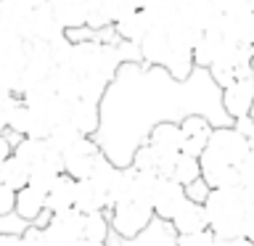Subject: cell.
<instances>
[{
    "instance_id": "10",
    "label": "cell",
    "mask_w": 254,
    "mask_h": 246,
    "mask_svg": "<svg viewBox=\"0 0 254 246\" xmlns=\"http://www.w3.org/2000/svg\"><path fill=\"white\" fill-rule=\"evenodd\" d=\"M66 35V29L59 24V19L53 16L51 5L35 8V16H32V43H48L53 45L56 40H61Z\"/></svg>"
},
{
    "instance_id": "21",
    "label": "cell",
    "mask_w": 254,
    "mask_h": 246,
    "mask_svg": "<svg viewBox=\"0 0 254 246\" xmlns=\"http://www.w3.org/2000/svg\"><path fill=\"white\" fill-rule=\"evenodd\" d=\"M79 138H85V132L79 130V127L69 119V122H61V124H56V127H53V132H51V138H48V143H51L56 151L66 154V151L74 146Z\"/></svg>"
},
{
    "instance_id": "36",
    "label": "cell",
    "mask_w": 254,
    "mask_h": 246,
    "mask_svg": "<svg viewBox=\"0 0 254 246\" xmlns=\"http://www.w3.org/2000/svg\"><path fill=\"white\" fill-rule=\"evenodd\" d=\"M244 204H246V212L254 214V188H244Z\"/></svg>"
},
{
    "instance_id": "3",
    "label": "cell",
    "mask_w": 254,
    "mask_h": 246,
    "mask_svg": "<svg viewBox=\"0 0 254 246\" xmlns=\"http://www.w3.org/2000/svg\"><path fill=\"white\" fill-rule=\"evenodd\" d=\"M103 154L101 143L95 140V135H85L64 154V170H66L74 180H85L93 175V167Z\"/></svg>"
},
{
    "instance_id": "8",
    "label": "cell",
    "mask_w": 254,
    "mask_h": 246,
    "mask_svg": "<svg viewBox=\"0 0 254 246\" xmlns=\"http://www.w3.org/2000/svg\"><path fill=\"white\" fill-rule=\"evenodd\" d=\"M148 143L159 151V156H180L183 154V127L175 119H164L151 127Z\"/></svg>"
},
{
    "instance_id": "32",
    "label": "cell",
    "mask_w": 254,
    "mask_h": 246,
    "mask_svg": "<svg viewBox=\"0 0 254 246\" xmlns=\"http://www.w3.org/2000/svg\"><path fill=\"white\" fill-rule=\"evenodd\" d=\"M66 37H69L74 45H79V43H90V40H98V32L90 29V27H74V29H66Z\"/></svg>"
},
{
    "instance_id": "4",
    "label": "cell",
    "mask_w": 254,
    "mask_h": 246,
    "mask_svg": "<svg viewBox=\"0 0 254 246\" xmlns=\"http://www.w3.org/2000/svg\"><path fill=\"white\" fill-rule=\"evenodd\" d=\"M180 127H183V154L201 159V154L209 146L212 130H214L212 119L204 114H188L180 119Z\"/></svg>"
},
{
    "instance_id": "26",
    "label": "cell",
    "mask_w": 254,
    "mask_h": 246,
    "mask_svg": "<svg viewBox=\"0 0 254 246\" xmlns=\"http://www.w3.org/2000/svg\"><path fill=\"white\" fill-rule=\"evenodd\" d=\"M178 246H225L220 236H214L209 228L206 230H198V233H188V236H180L178 238Z\"/></svg>"
},
{
    "instance_id": "5",
    "label": "cell",
    "mask_w": 254,
    "mask_h": 246,
    "mask_svg": "<svg viewBox=\"0 0 254 246\" xmlns=\"http://www.w3.org/2000/svg\"><path fill=\"white\" fill-rule=\"evenodd\" d=\"M178 238L180 236H178V230L172 228L170 220L154 217V220H151V225L146 230H140L138 236H132V238L117 236L114 246H178Z\"/></svg>"
},
{
    "instance_id": "13",
    "label": "cell",
    "mask_w": 254,
    "mask_h": 246,
    "mask_svg": "<svg viewBox=\"0 0 254 246\" xmlns=\"http://www.w3.org/2000/svg\"><path fill=\"white\" fill-rule=\"evenodd\" d=\"M48 5L64 29L87 27V0H51Z\"/></svg>"
},
{
    "instance_id": "40",
    "label": "cell",
    "mask_w": 254,
    "mask_h": 246,
    "mask_svg": "<svg viewBox=\"0 0 254 246\" xmlns=\"http://www.w3.org/2000/svg\"><path fill=\"white\" fill-rule=\"evenodd\" d=\"M27 5H32V8H43V5H48L51 0H24Z\"/></svg>"
},
{
    "instance_id": "42",
    "label": "cell",
    "mask_w": 254,
    "mask_h": 246,
    "mask_svg": "<svg viewBox=\"0 0 254 246\" xmlns=\"http://www.w3.org/2000/svg\"><path fill=\"white\" fill-rule=\"evenodd\" d=\"M252 71H254V59H252Z\"/></svg>"
},
{
    "instance_id": "2",
    "label": "cell",
    "mask_w": 254,
    "mask_h": 246,
    "mask_svg": "<svg viewBox=\"0 0 254 246\" xmlns=\"http://www.w3.org/2000/svg\"><path fill=\"white\" fill-rule=\"evenodd\" d=\"M111 214V228L117 236L122 238H132L140 230H146L151 225V220L156 217L154 204L151 201H140V198H130V201H119L109 209Z\"/></svg>"
},
{
    "instance_id": "9",
    "label": "cell",
    "mask_w": 254,
    "mask_h": 246,
    "mask_svg": "<svg viewBox=\"0 0 254 246\" xmlns=\"http://www.w3.org/2000/svg\"><path fill=\"white\" fill-rule=\"evenodd\" d=\"M172 228L178 230V236H188V233H198V230L209 228V220H206V209L201 201H193V198H186L183 206L175 212V217L170 220Z\"/></svg>"
},
{
    "instance_id": "25",
    "label": "cell",
    "mask_w": 254,
    "mask_h": 246,
    "mask_svg": "<svg viewBox=\"0 0 254 246\" xmlns=\"http://www.w3.org/2000/svg\"><path fill=\"white\" fill-rule=\"evenodd\" d=\"M45 238H48V246H77L82 236H77L74 230L64 228L61 222L51 220V225L45 228Z\"/></svg>"
},
{
    "instance_id": "15",
    "label": "cell",
    "mask_w": 254,
    "mask_h": 246,
    "mask_svg": "<svg viewBox=\"0 0 254 246\" xmlns=\"http://www.w3.org/2000/svg\"><path fill=\"white\" fill-rule=\"evenodd\" d=\"M114 29H117L119 40H127V43H143V40L148 37V32H151L148 13L143 11V8H138V11L127 13L125 19H119L114 24Z\"/></svg>"
},
{
    "instance_id": "27",
    "label": "cell",
    "mask_w": 254,
    "mask_h": 246,
    "mask_svg": "<svg viewBox=\"0 0 254 246\" xmlns=\"http://www.w3.org/2000/svg\"><path fill=\"white\" fill-rule=\"evenodd\" d=\"M32 222H27L19 212H11V214H0V233H13V236H21Z\"/></svg>"
},
{
    "instance_id": "18",
    "label": "cell",
    "mask_w": 254,
    "mask_h": 246,
    "mask_svg": "<svg viewBox=\"0 0 254 246\" xmlns=\"http://www.w3.org/2000/svg\"><path fill=\"white\" fill-rule=\"evenodd\" d=\"M51 82L56 87V93H59L61 98H66L69 103H74L79 95H82V77L69 66H56V71L51 74Z\"/></svg>"
},
{
    "instance_id": "23",
    "label": "cell",
    "mask_w": 254,
    "mask_h": 246,
    "mask_svg": "<svg viewBox=\"0 0 254 246\" xmlns=\"http://www.w3.org/2000/svg\"><path fill=\"white\" fill-rule=\"evenodd\" d=\"M48 146H51V143H48V140H40V138H21L19 146L13 148V154L19 156L24 164H29V170H32L35 164H40V162L45 159Z\"/></svg>"
},
{
    "instance_id": "11",
    "label": "cell",
    "mask_w": 254,
    "mask_h": 246,
    "mask_svg": "<svg viewBox=\"0 0 254 246\" xmlns=\"http://www.w3.org/2000/svg\"><path fill=\"white\" fill-rule=\"evenodd\" d=\"M101 101L93 98H77L71 103V122H74L85 135H98L101 122H103V111Z\"/></svg>"
},
{
    "instance_id": "22",
    "label": "cell",
    "mask_w": 254,
    "mask_h": 246,
    "mask_svg": "<svg viewBox=\"0 0 254 246\" xmlns=\"http://www.w3.org/2000/svg\"><path fill=\"white\" fill-rule=\"evenodd\" d=\"M111 233H114V228H111L109 209L106 212H93V214H87V217H85V233H82V238H93V241H106L109 244Z\"/></svg>"
},
{
    "instance_id": "16",
    "label": "cell",
    "mask_w": 254,
    "mask_h": 246,
    "mask_svg": "<svg viewBox=\"0 0 254 246\" xmlns=\"http://www.w3.org/2000/svg\"><path fill=\"white\" fill-rule=\"evenodd\" d=\"M45 209H48V193L45 190H40L35 185H27V188L19 190V196H16V212H19L27 222H35Z\"/></svg>"
},
{
    "instance_id": "14",
    "label": "cell",
    "mask_w": 254,
    "mask_h": 246,
    "mask_svg": "<svg viewBox=\"0 0 254 246\" xmlns=\"http://www.w3.org/2000/svg\"><path fill=\"white\" fill-rule=\"evenodd\" d=\"M74 204H77V180L69 172H64L53 183V188L48 190V209L64 212V209H71Z\"/></svg>"
},
{
    "instance_id": "12",
    "label": "cell",
    "mask_w": 254,
    "mask_h": 246,
    "mask_svg": "<svg viewBox=\"0 0 254 246\" xmlns=\"http://www.w3.org/2000/svg\"><path fill=\"white\" fill-rule=\"evenodd\" d=\"M74 206L82 209L85 214L106 212V209H111V198L101 185H95L90 178H85V180H77V204Z\"/></svg>"
},
{
    "instance_id": "28",
    "label": "cell",
    "mask_w": 254,
    "mask_h": 246,
    "mask_svg": "<svg viewBox=\"0 0 254 246\" xmlns=\"http://www.w3.org/2000/svg\"><path fill=\"white\" fill-rule=\"evenodd\" d=\"M106 11L111 16V21H119V19H125L127 13H132V11H138V5L132 3V0H106Z\"/></svg>"
},
{
    "instance_id": "30",
    "label": "cell",
    "mask_w": 254,
    "mask_h": 246,
    "mask_svg": "<svg viewBox=\"0 0 254 246\" xmlns=\"http://www.w3.org/2000/svg\"><path fill=\"white\" fill-rule=\"evenodd\" d=\"M238 172H241V185L244 188H254V143H252L249 156L238 164Z\"/></svg>"
},
{
    "instance_id": "19",
    "label": "cell",
    "mask_w": 254,
    "mask_h": 246,
    "mask_svg": "<svg viewBox=\"0 0 254 246\" xmlns=\"http://www.w3.org/2000/svg\"><path fill=\"white\" fill-rule=\"evenodd\" d=\"M29 178H32V170L29 164H24L19 156H8L5 162H0V183L3 185H11L13 190H21L29 185Z\"/></svg>"
},
{
    "instance_id": "17",
    "label": "cell",
    "mask_w": 254,
    "mask_h": 246,
    "mask_svg": "<svg viewBox=\"0 0 254 246\" xmlns=\"http://www.w3.org/2000/svg\"><path fill=\"white\" fill-rule=\"evenodd\" d=\"M225 35L222 32H204V37L198 40V45L193 48V59L198 69H209L214 61L220 59L222 48H225Z\"/></svg>"
},
{
    "instance_id": "7",
    "label": "cell",
    "mask_w": 254,
    "mask_h": 246,
    "mask_svg": "<svg viewBox=\"0 0 254 246\" xmlns=\"http://www.w3.org/2000/svg\"><path fill=\"white\" fill-rule=\"evenodd\" d=\"M188 198V190L183 183L175 178H159V185L154 190V212L162 220H172L175 212L183 206V201Z\"/></svg>"
},
{
    "instance_id": "35",
    "label": "cell",
    "mask_w": 254,
    "mask_h": 246,
    "mask_svg": "<svg viewBox=\"0 0 254 246\" xmlns=\"http://www.w3.org/2000/svg\"><path fill=\"white\" fill-rule=\"evenodd\" d=\"M0 246H24L21 236H13V233H0Z\"/></svg>"
},
{
    "instance_id": "39",
    "label": "cell",
    "mask_w": 254,
    "mask_h": 246,
    "mask_svg": "<svg viewBox=\"0 0 254 246\" xmlns=\"http://www.w3.org/2000/svg\"><path fill=\"white\" fill-rule=\"evenodd\" d=\"M77 246H109L106 241H93V238H79Z\"/></svg>"
},
{
    "instance_id": "20",
    "label": "cell",
    "mask_w": 254,
    "mask_h": 246,
    "mask_svg": "<svg viewBox=\"0 0 254 246\" xmlns=\"http://www.w3.org/2000/svg\"><path fill=\"white\" fill-rule=\"evenodd\" d=\"M172 178L183 183V185H190V183L201 180L204 178V170H201V159L198 156H190V154H180L178 162H175V170H172Z\"/></svg>"
},
{
    "instance_id": "34",
    "label": "cell",
    "mask_w": 254,
    "mask_h": 246,
    "mask_svg": "<svg viewBox=\"0 0 254 246\" xmlns=\"http://www.w3.org/2000/svg\"><path fill=\"white\" fill-rule=\"evenodd\" d=\"M233 127H236L238 132H244L246 138H249V140L254 143V117H252V114H249V117H241V119H236V122H233Z\"/></svg>"
},
{
    "instance_id": "38",
    "label": "cell",
    "mask_w": 254,
    "mask_h": 246,
    "mask_svg": "<svg viewBox=\"0 0 254 246\" xmlns=\"http://www.w3.org/2000/svg\"><path fill=\"white\" fill-rule=\"evenodd\" d=\"M244 236L254 241V214H249V217H246V233H244Z\"/></svg>"
},
{
    "instance_id": "1",
    "label": "cell",
    "mask_w": 254,
    "mask_h": 246,
    "mask_svg": "<svg viewBox=\"0 0 254 246\" xmlns=\"http://www.w3.org/2000/svg\"><path fill=\"white\" fill-rule=\"evenodd\" d=\"M209 230L222 241H233L246 233V204H244V185L236 188H212L204 201Z\"/></svg>"
},
{
    "instance_id": "37",
    "label": "cell",
    "mask_w": 254,
    "mask_h": 246,
    "mask_svg": "<svg viewBox=\"0 0 254 246\" xmlns=\"http://www.w3.org/2000/svg\"><path fill=\"white\" fill-rule=\"evenodd\" d=\"M225 246H254V241L246 238V236H241V238H233V241H225Z\"/></svg>"
},
{
    "instance_id": "29",
    "label": "cell",
    "mask_w": 254,
    "mask_h": 246,
    "mask_svg": "<svg viewBox=\"0 0 254 246\" xmlns=\"http://www.w3.org/2000/svg\"><path fill=\"white\" fill-rule=\"evenodd\" d=\"M21 241L24 246H48V238H45V228H40V225H32L21 233Z\"/></svg>"
},
{
    "instance_id": "24",
    "label": "cell",
    "mask_w": 254,
    "mask_h": 246,
    "mask_svg": "<svg viewBox=\"0 0 254 246\" xmlns=\"http://www.w3.org/2000/svg\"><path fill=\"white\" fill-rule=\"evenodd\" d=\"M159 164H162V156H159V151L151 146V143H140L138 151L132 154V167L140 172H156L159 175Z\"/></svg>"
},
{
    "instance_id": "41",
    "label": "cell",
    "mask_w": 254,
    "mask_h": 246,
    "mask_svg": "<svg viewBox=\"0 0 254 246\" xmlns=\"http://www.w3.org/2000/svg\"><path fill=\"white\" fill-rule=\"evenodd\" d=\"M132 3L138 5V8H148L151 3H154V0H132Z\"/></svg>"
},
{
    "instance_id": "6",
    "label": "cell",
    "mask_w": 254,
    "mask_h": 246,
    "mask_svg": "<svg viewBox=\"0 0 254 246\" xmlns=\"http://www.w3.org/2000/svg\"><path fill=\"white\" fill-rule=\"evenodd\" d=\"M222 106L233 122L249 117L254 109V79H233L228 87H222Z\"/></svg>"
},
{
    "instance_id": "33",
    "label": "cell",
    "mask_w": 254,
    "mask_h": 246,
    "mask_svg": "<svg viewBox=\"0 0 254 246\" xmlns=\"http://www.w3.org/2000/svg\"><path fill=\"white\" fill-rule=\"evenodd\" d=\"M186 190H188V198H193V201H201V204H204V201H206V196H209V190H212V185L201 178V180L190 183Z\"/></svg>"
},
{
    "instance_id": "31",
    "label": "cell",
    "mask_w": 254,
    "mask_h": 246,
    "mask_svg": "<svg viewBox=\"0 0 254 246\" xmlns=\"http://www.w3.org/2000/svg\"><path fill=\"white\" fill-rule=\"evenodd\" d=\"M16 196H19V190H13L11 185H3V183H0V214L16 212Z\"/></svg>"
},
{
    "instance_id": "43",
    "label": "cell",
    "mask_w": 254,
    "mask_h": 246,
    "mask_svg": "<svg viewBox=\"0 0 254 246\" xmlns=\"http://www.w3.org/2000/svg\"><path fill=\"white\" fill-rule=\"evenodd\" d=\"M252 117H254V109H252Z\"/></svg>"
}]
</instances>
